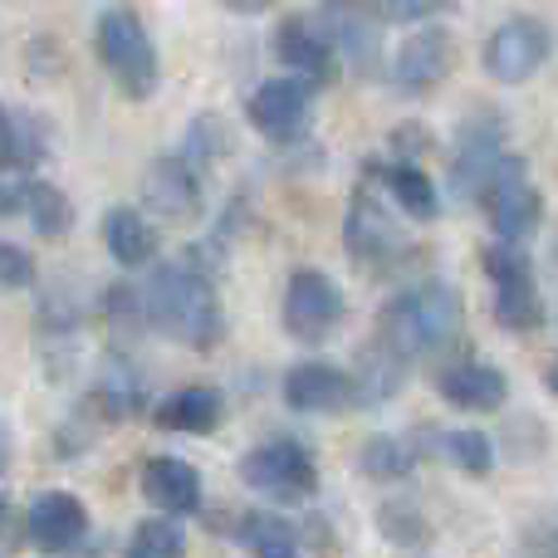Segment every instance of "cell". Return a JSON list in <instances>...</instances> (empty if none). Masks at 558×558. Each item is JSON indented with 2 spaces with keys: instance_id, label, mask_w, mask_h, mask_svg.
<instances>
[{
  "instance_id": "obj_1",
  "label": "cell",
  "mask_w": 558,
  "mask_h": 558,
  "mask_svg": "<svg viewBox=\"0 0 558 558\" xmlns=\"http://www.w3.org/2000/svg\"><path fill=\"white\" fill-rule=\"evenodd\" d=\"M461 324H465L461 289L446 284V279H422V284L402 289V294H392L383 304V314H377V343H387L412 367V363L446 353L461 338Z\"/></svg>"
},
{
  "instance_id": "obj_2",
  "label": "cell",
  "mask_w": 558,
  "mask_h": 558,
  "mask_svg": "<svg viewBox=\"0 0 558 558\" xmlns=\"http://www.w3.org/2000/svg\"><path fill=\"white\" fill-rule=\"evenodd\" d=\"M143 304H147V324L157 333H167L172 343H186L196 353L221 343V328H226L221 294H216V279L196 260L157 265L143 289Z\"/></svg>"
},
{
  "instance_id": "obj_3",
  "label": "cell",
  "mask_w": 558,
  "mask_h": 558,
  "mask_svg": "<svg viewBox=\"0 0 558 558\" xmlns=\"http://www.w3.org/2000/svg\"><path fill=\"white\" fill-rule=\"evenodd\" d=\"M94 54H98V64L108 69V78L123 88V98H133V104L153 98L157 84H162L157 45H153V35H147L143 15H137V10H128V5H104V10H98V20H94Z\"/></svg>"
},
{
  "instance_id": "obj_4",
  "label": "cell",
  "mask_w": 558,
  "mask_h": 558,
  "mask_svg": "<svg viewBox=\"0 0 558 558\" xmlns=\"http://www.w3.org/2000/svg\"><path fill=\"white\" fill-rule=\"evenodd\" d=\"M241 485L260 500L279 505H299L318 495V461L304 441L294 436H270V441L251 446L241 456Z\"/></svg>"
},
{
  "instance_id": "obj_5",
  "label": "cell",
  "mask_w": 558,
  "mask_h": 558,
  "mask_svg": "<svg viewBox=\"0 0 558 558\" xmlns=\"http://www.w3.org/2000/svg\"><path fill=\"white\" fill-rule=\"evenodd\" d=\"M481 202H485V216H490L495 235H500L505 245H524L544 221V196H539V186H534L530 162H524L520 153L500 157V167L490 172Z\"/></svg>"
},
{
  "instance_id": "obj_6",
  "label": "cell",
  "mask_w": 558,
  "mask_h": 558,
  "mask_svg": "<svg viewBox=\"0 0 558 558\" xmlns=\"http://www.w3.org/2000/svg\"><path fill=\"white\" fill-rule=\"evenodd\" d=\"M485 275L495 284V324L510 328V333H534L544 324V299L534 284V260L520 245H490L485 251Z\"/></svg>"
},
{
  "instance_id": "obj_7",
  "label": "cell",
  "mask_w": 558,
  "mask_h": 558,
  "mask_svg": "<svg viewBox=\"0 0 558 558\" xmlns=\"http://www.w3.org/2000/svg\"><path fill=\"white\" fill-rule=\"evenodd\" d=\"M343 314H348L343 289H338L324 270L304 265V270L289 275L284 304H279V318H284V333L294 338V343H308V348H314V343H328V333L343 324Z\"/></svg>"
},
{
  "instance_id": "obj_8",
  "label": "cell",
  "mask_w": 558,
  "mask_h": 558,
  "mask_svg": "<svg viewBox=\"0 0 558 558\" xmlns=\"http://www.w3.org/2000/svg\"><path fill=\"white\" fill-rule=\"evenodd\" d=\"M377 15H383L377 0H324L318 5V25H324L338 64H348L357 78L377 74V54H383V25H377Z\"/></svg>"
},
{
  "instance_id": "obj_9",
  "label": "cell",
  "mask_w": 558,
  "mask_h": 558,
  "mask_svg": "<svg viewBox=\"0 0 558 558\" xmlns=\"http://www.w3.org/2000/svg\"><path fill=\"white\" fill-rule=\"evenodd\" d=\"M549 54H554L549 25L534 15H510L505 25L490 29L481 64L495 84H524V78H534L544 64H549Z\"/></svg>"
},
{
  "instance_id": "obj_10",
  "label": "cell",
  "mask_w": 558,
  "mask_h": 558,
  "mask_svg": "<svg viewBox=\"0 0 558 558\" xmlns=\"http://www.w3.org/2000/svg\"><path fill=\"white\" fill-rule=\"evenodd\" d=\"M343 245L357 265H387V260H397L407 245L392 211H387V202L377 196L373 177H363V182L353 186V202H348V216H343Z\"/></svg>"
},
{
  "instance_id": "obj_11",
  "label": "cell",
  "mask_w": 558,
  "mask_h": 558,
  "mask_svg": "<svg viewBox=\"0 0 558 558\" xmlns=\"http://www.w3.org/2000/svg\"><path fill=\"white\" fill-rule=\"evenodd\" d=\"M308 108H314V84L299 74H279L265 78L251 98H245V118L260 137L270 143H294L308 123Z\"/></svg>"
},
{
  "instance_id": "obj_12",
  "label": "cell",
  "mask_w": 558,
  "mask_h": 558,
  "mask_svg": "<svg viewBox=\"0 0 558 558\" xmlns=\"http://www.w3.org/2000/svg\"><path fill=\"white\" fill-rule=\"evenodd\" d=\"M451 69H456V35L441 25H422L392 54V84L402 94H432L436 84L451 78Z\"/></svg>"
},
{
  "instance_id": "obj_13",
  "label": "cell",
  "mask_w": 558,
  "mask_h": 558,
  "mask_svg": "<svg viewBox=\"0 0 558 558\" xmlns=\"http://www.w3.org/2000/svg\"><path fill=\"white\" fill-rule=\"evenodd\" d=\"M500 113H475L471 123L456 133V157H451V192L461 202H481L490 172L500 167Z\"/></svg>"
},
{
  "instance_id": "obj_14",
  "label": "cell",
  "mask_w": 558,
  "mask_h": 558,
  "mask_svg": "<svg viewBox=\"0 0 558 558\" xmlns=\"http://www.w3.org/2000/svg\"><path fill=\"white\" fill-rule=\"evenodd\" d=\"M202 172L186 162L182 153L157 157L153 167L143 172V206L167 221H196L202 216Z\"/></svg>"
},
{
  "instance_id": "obj_15",
  "label": "cell",
  "mask_w": 558,
  "mask_h": 558,
  "mask_svg": "<svg viewBox=\"0 0 558 558\" xmlns=\"http://www.w3.org/2000/svg\"><path fill=\"white\" fill-rule=\"evenodd\" d=\"M25 539L39 554H69L88 539V510L78 495L69 490H45L25 514Z\"/></svg>"
},
{
  "instance_id": "obj_16",
  "label": "cell",
  "mask_w": 558,
  "mask_h": 558,
  "mask_svg": "<svg viewBox=\"0 0 558 558\" xmlns=\"http://www.w3.org/2000/svg\"><path fill=\"white\" fill-rule=\"evenodd\" d=\"M275 59L289 69V74L308 78V84H328L338 74V54L328 45L324 25L308 15H284L275 29Z\"/></svg>"
},
{
  "instance_id": "obj_17",
  "label": "cell",
  "mask_w": 558,
  "mask_h": 558,
  "mask_svg": "<svg viewBox=\"0 0 558 558\" xmlns=\"http://www.w3.org/2000/svg\"><path fill=\"white\" fill-rule=\"evenodd\" d=\"M284 392V407L289 412H304V416H324V412H338V407H353V373L333 363H294L279 383Z\"/></svg>"
},
{
  "instance_id": "obj_18",
  "label": "cell",
  "mask_w": 558,
  "mask_h": 558,
  "mask_svg": "<svg viewBox=\"0 0 558 558\" xmlns=\"http://www.w3.org/2000/svg\"><path fill=\"white\" fill-rule=\"evenodd\" d=\"M137 485H143L147 500L162 514H172V520L202 510V475H196V465L182 461V456H147L143 471H137Z\"/></svg>"
},
{
  "instance_id": "obj_19",
  "label": "cell",
  "mask_w": 558,
  "mask_h": 558,
  "mask_svg": "<svg viewBox=\"0 0 558 558\" xmlns=\"http://www.w3.org/2000/svg\"><path fill=\"white\" fill-rule=\"evenodd\" d=\"M436 392H441L446 407L456 412H500L510 402V377L490 363H451L441 377H436Z\"/></svg>"
},
{
  "instance_id": "obj_20",
  "label": "cell",
  "mask_w": 558,
  "mask_h": 558,
  "mask_svg": "<svg viewBox=\"0 0 558 558\" xmlns=\"http://www.w3.org/2000/svg\"><path fill=\"white\" fill-rule=\"evenodd\" d=\"M226 416V397L221 387H182V392H172L167 402H157L153 422L162 426V432H182V436H211L216 426H221Z\"/></svg>"
},
{
  "instance_id": "obj_21",
  "label": "cell",
  "mask_w": 558,
  "mask_h": 558,
  "mask_svg": "<svg viewBox=\"0 0 558 558\" xmlns=\"http://www.w3.org/2000/svg\"><path fill=\"white\" fill-rule=\"evenodd\" d=\"M104 245L123 270H143V265L157 260L162 235H157V226L147 221L137 206H113V211L104 216Z\"/></svg>"
},
{
  "instance_id": "obj_22",
  "label": "cell",
  "mask_w": 558,
  "mask_h": 558,
  "mask_svg": "<svg viewBox=\"0 0 558 558\" xmlns=\"http://www.w3.org/2000/svg\"><path fill=\"white\" fill-rule=\"evenodd\" d=\"M373 177L387 186V196H392L397 206H402L407 216H416V221H436L441 216V196H436V182L422 172V162H383L373 167Z\"/></svg>"
},
{
  "instance_id": "obj_23",
  "label": "cell",
  "mask_w": 558,
  "mask_h": 558,
  "mask_svg": "<svg viewBox=\"0 0 558 558\" xmlns=\"http://www.w3.org/2000/svg\"><path fill=\"white\" fill-rule=\"evenodd\" d=\"M235 539L251 558H304V534L275 510H251L235 524Z\"/></svg>"
},
{
  "instance_id": "obj_24",
  "label": "cell",
  "mask_w": 558,
  "mask_h": 558,
  "mask_svg": "<svg viewBox=\"0 0 558 558\" xmlns=\"http://www.w3.org/2000/svg\"><path fill=\"white\" fill-rule=\"evenodd\" d=\"M402 377H407V363L392 353L387 343L363 348V357H357V373H353V402L357 407H373V402H387V397L402 392Z\"/></svg>"
},
{
  "instance_id": "obj_25",
  "label": "cell",
  "mask_w": 558,
  "mask_h": 558,
  "mask_svg": "<svg viewBox=\"0 0 558 558\" xmlns=\"http://www.w3.org/2000/svg\"><path fill=\"white\" fill-rule=\"evenodd\" d=\"M20 216H29V226H35L45 241H59V235L74 231V206H69V196L59 192L54 182H39V177L20 182Z\"/></svg>"
},
{
  "instance_id": "obj_26",
  "label": "cell",
  "mask_w": 558,
  "mask_h": 558,
  "mask_svg": "<svg viewBox=\"0 0 558 558\" xmlns=\"http://www.w3.org/2000/svg\"><path fill=\"white\" fill-rule=\"evenodd\" d=\"M49 153V128L35 113H10L0 123V167L10 172H35Z\"/></svg>"
},
{
  "instance_id": "obj_27",
  "label": "cell",
  "mask_w": 558,
  "mask_h": 558,
  "mask_svg": "<svg viewBox=\"0 0 558 558\" xmlns=\"http://www.w3.org/2000/svg\"><path fill=\"white\" fill-rule=\"evenodd\" d=\"M357 471L367 481H407L416 471V451L402 441V436H367L363 451H357Z\"/></svg>"
},
{
  "instance_id": "obj_28",
  "label": "cell",
  "mask_w": 558,
  "mask_h": 558,
  "mask_svg": "<svg viewBox=\"0 0 558 558\" xmlns=\"http://www.w3.org/2000/svg\"><path fill=\"white\" fill-rule=\"evenodd\" d=\"M186 554V534L172 514H157V520H143L128 539L123 558H182Z\"/></svg>"
},
{
  "instance_id": "obj_29",
  "label": "cell",
  "mask_w": 558,
  "mask_h": 558,
  "mask_svg": "<svg viewBox=\"0 0 558 558\" xmlns=\"http://www.w3.org/2000/svg\"><path fill=\"white\" fill-rule=\"evenodd\" d=\"M441 451H446V461L461 475H471V481H485V475L495 471V446L485 432H446Z\"/></svg>"
},
{
  "instance_id": "obj_30",
  "label": "cell",
  "mask_w": 558,
  "mask_h": 558,
  "mask_svg": "<svg viewBox=\"0 0 558 558\" xmlns=\"http://www.w3.org/2000/svg\"><path fill=\"white\" fill-rule=\"evenodd\" d=\"M377 530L387 534L392 544H402V549H422L426 539H432V524L416 514V505L407 500H387L383 510H377Z\"/></svg>"
},
{
  "instance_id": "obj_31",
  "label": "cell",
  "mask_w": 558,
  "mask_h": 558,
  "mask_svg": "<svg viewBox=\"0 0 558 558\" xmlns=\"http://www.w3.org/2000/svg\"><path fill=\"white\" fill-rule=\"evenodd\" d=\"M221 153H231V128H226L216 113H202V118L192 123V133H186L182 157H186L192 167H206V162H216Z\"/></svg>"
},
{
  "instance_id": "obj_32",
  "label": "cell",
  "mask_w": 558,
  "mask_h": 558,
  "mask_svg": "<svg viewBox=\"0 0 558 558\" xmlns=\"http://www.w3.org/2000/svg\"><path fill=\"white\" fill-rule=\"evenodd\" d=\"M104 318H108L113 328H143V324H147L143 289H133V284H108V289H104Z\"/></svg>"
},
{
  "instance_id": "obj_33",
  "label": "cell",
  "mask_w": 558,
  "mask_h": 558,
  "mask_svg": "<svg viewBox=\"0 0 558 558\" xmlns=\"http://www.w3.org/2000/svg\"><path fill=\"white\" fill-rule=\"evenodd\" d=\"M35 284V255L15 241H0V289H29Z\"/></svg>"
},
{
  "instance_id": "obj_34",
  "label": "cell",
  "mask_w": 558,
  "mask_h": 558,
  "mask_svg": "<svg viewBox=\"0 0 558 558\" xmlns=\"http://www.w3.org/2000/svg\"><path fill=\"white\" fill-rule=\"evenodd\" d=\"M441 5H446V0H377V10H383L387 20H397V25H416V20H432Z\"/></svg>"
},
{
  "instance_id": "obj_35",
  "label": "cell",
  "mask_w": 558,
  "mask_h": 558,
  "mask_svg": "<svg viewBox=\"0 0 558 558\" xmlns=\"http://www.w3.org/2000/svg\"><path fill=\"white\" fill-rule=\"evenodd\" d=\"M0 216H20V182H0Z\"/></svg>"
},
{
  "instance_id": "obj_36",
  "label": "cell",
  "mask_w": 558,
  "mask_h": 558,
  "mask_svg": "<svg viewBox=\"0 0 558 558\" xmlns=\"http://www.w3.org/2000/svg\"><path fill=\"white\" fill-rule=\"evenodd\" d=\"M226 10H235V15H260V10H270L275 0H221Z\"/></svg>"
},
{
  "instance_id": "obj_37",
  "label": "cell",
  "mask_w": 558,
  "mask_h": 558,
  "mask_svg": "<svg viewBox=\"0 0 558 558\" xmlns=\"http://www.w3.org/2000/svg\"><path fill=\"white\" fill-rule=\"evenodd\" d=\"M10 451H15V436H10V426L0 422V475L10 471Z\"/></svg>"
},
{
  "instance_id": "obj_38",
  "label": "cell",
  "mask_w": 558,
  "mask_h": 558,
  "mask_svg": "<svg viewBox=\"0 0 558 558\" xmlns=\"http://www.w3.org/2000/svg\"><path fill=\"white\" fill-rule=\"evenodd\" d=\"M549 387H554V397H558V357H554V367H549Z\"/></svg>"
},
{
  "instance_id": "obj_39",
  "label": "cell",
  "mask_w": 558,
  "mask_h": 558,
  "mask_svg": "<svg viewBox=\"0 0 558 558\" xmlns=\"http://www.w3.org/2000/svg\"><path fill=\"white\" fill-rule=\"evenodd\" d=\"M0 530H5V495H0Z\"/></svg>"
},
{
  "instance_id": "obj_40",
  "label": "cell",
  "mask_w": 558,
  "mask_h": 558,
  "mask_svg": "<svg viewBox=\"0 0 558 558\" xmlns=\"http://www.w3.org/2000/svg\"><path fill=\"white\" fill-rule=\"evenodd\" d=\"M0 123H5V108H0Z\"/></svg>"
}]
</instances>
